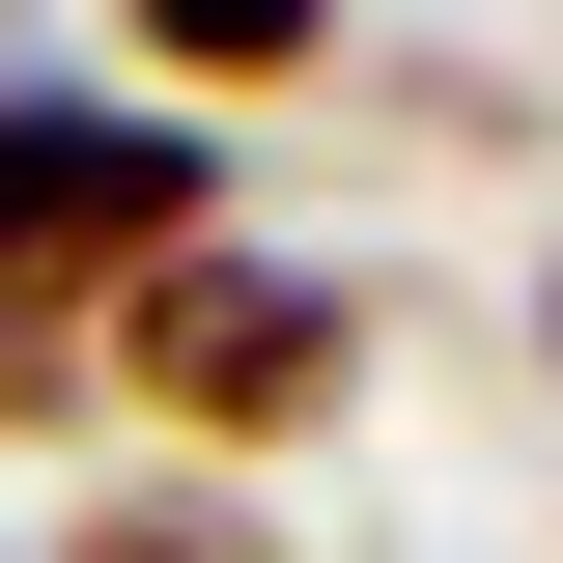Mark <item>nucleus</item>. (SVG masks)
Returning <instances> with one entry per match:
<instances>
[{
	"label": "nucleus",
	"mask_w": 563,
	"mask_h": 563,
	"mask_svg": "<svg viewBox=\"0 0 563 563\" xmlns=\"http://www.w3.org/2000/svg\"><path fill=\"white\" fill-rule=\"evenodd\" d=\"M366 395H395V282L310 254V225H225V254L113 282V451H169V479H282Z\"/></svg>",
	"instance_id": "nucleus-1"
},
{
	"label": "nucleus",
	"mask_w": 563,
	"mask_h": 563,
	"mask_svg": "<svg viewBox=\"0 0 563 563\" xmlns=\"http://www.w3.org/2000/svg\"><path fill=\"white\" fill-rule=\"evenodd\" d=\"M536 395H563V254H536Z\"/></svg>",
	"instance_id": "nucleus-6"
},
{
	"label": "nucleus",
	"mask_w": 563,
	"mask_h": 563,
	"mask_svg": "<svg viewBox=\"0 0 563 563\" xmlns=\"http://www.w3.org/2000/svg\"><path fill=\"white\" fill-rule=\"evenodd\" d=\"M113 422V310H0V451H85Z\"/></svg>",
	"instance_id": "nucleus-5"
},
{
	"label": "nucleus",
	"mask_w": 563,
	"mask_h": 563,
	"mask_svg": "<svg viewBox=\"0 0 563 563\" xmlns=\"http://www.w3.org/2000/svg\"><path fill=\"white\" fill-rule=\"evenodd\" d=\"M169 254H225V141L85 57H0V310H113Z\"/></svg>",
	"instance_id": "nucleus-2"
},
{
	"label": "nucleus",
	"mask_w": 563,
	"mask_h": 563,
	"mask_svg": "<svg viewBox=\"0 0 563 563\" xmlns=\"http://www.w3.org/2000/svg\"><path fill=\"white\" fill-rule=\"evenodd\" d=\"M85 29H113V85H141V113H282V85H339V29H366V0H85Z\"/></svg>",
	"instance_id": "nucleus-3"
},
{
	"label": "nucleus",
	"mask_w": 563,
	"mask_h": 563,
	"mask_svg": "<svg viewBox=\"0 0 563 563\" xmlns=\"http://www.w3.org/2000/svg\"><path fill=\"white\" fill-rule=\"evenodd\" d=\"M29 563H310V536H282L254 479H169V451H141V479H113V507H57Z\"/></svg>",
	"instance_id": "nucleus-4"
}]
</instances>
